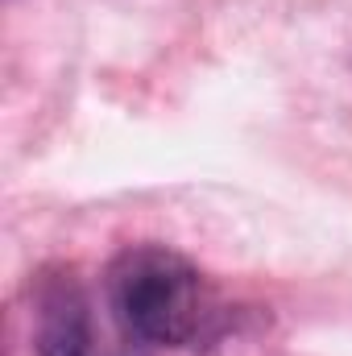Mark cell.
<instances>
[{"mask_svg":"<svg viewBox=\"0 0 352 356\" xmlns=\"http://www.w3.org/2000/svg\"><path fill=\"white\" fill-rule=\"evenodd\" d=\"M38 356H99L88 298L75 282H54L38 311Z\"/></svg>","mask_w":352,"mask_h":356,"instance_id":"2","label":"cell"},{"mask_svg":"<svg viewBox=\"0 0 352 356\" xmlns=\"http://www.w3.org/2000/svg\"><path fill=\"white\" fill-rule=\"evenodd\" d=\"M112 315L125 336L154 348H195L216 327V302L203 273L162 245L125 249L108 269Z\"/></svg>","mask_w":352,"mask_h":356,"instance_id":"1","label":"cell"}]
</instances>
